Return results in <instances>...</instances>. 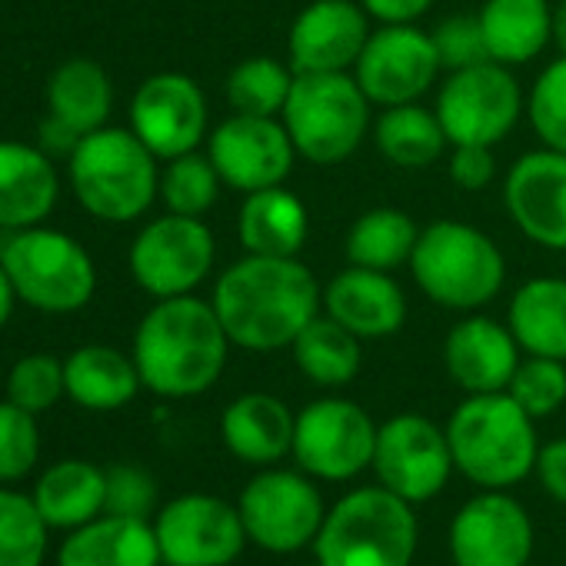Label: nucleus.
<instances>
[{"label": "nucleus", "mask_w": 566, "mask_h": 566, "mask_svg": "<svg viewBox=\"0 0 566 566\" xmlns=\"http://www.w3.org/2000/svg\"><path fill=\"white\" fill-rule=\"evenodd\" d=\"M34 503L48 526L57 530H77L107 503V473L84 460H64L54 463L34 486Z\"/></svg>", "instance_id": "cd10ccee"}, {"label": "nucleus", "mask_w": 566, "mask_h": 566, "mask_svg": "<svg viewBox=\"0 0 566 566\" xmlns=\"http://www.w3.org/2000/svg\"><path fill=\"white\" fill-rule=\"evenodd\" d=\"M430 38H433V44H437L440 67H447L450 74L493 61L490 51H486V38H483L480 14H476V18H467V14L447 18Z\"/></svg>", "instance_id": "79ce46f5"}, {"label": "nucleus", "mask_w": 566, "mask_h": 566, "mask_svg": "<svg viewBox=\"0 0 566 566\" xmlns=\"http://www.w3.org/2000/svg\"><path fill=\"white\" fill-rule=\"evenodd\" d=\"M243 530L273 553H291L321 533L324 506L317 490L297 473H260L240 496Z\"/></svg>", "instance_id": "dca6fc26"}, {"label": "nucleus", "mask_w": 566, "mask_h": 566, "mask_svg": "<svg viewBox=\"0 0 566 566\" xmlns=\"http://www.w3.org/2000/svg\"><path fill=\"white\" fill-rule=\"evenodd\" d=\"M360 4L380 24H413L430 11L433 0H360Z\"/></svg>", "instance_id": "a18cd8bd"}, {"label": "nucleus", "mask_w": 566, "mask_h": 566, "mask_svg": "<svg viewBox=\"0 0 566 566\" xmlns=\"http://www.w3.org/2000/svg\"><path fill=\"white\" fill-rule=\"evenodd\" d=\"M217 256L213 233L197 217H160L140 230L130 247V273L140 287L157 297H184L210 273Z\"/></svg>", "instance_id": "9d476101"}, {"label": "nucleus", "mask_w": 566, "mask_h": 566, "mask_svg": "<svg viewBox=\"0 0 566 566\" xmlns=\"http://www.w3.org/2000/svg\"><path fill=\"white\" fill-rule=\"evenodd\" d=\"M437 117L450 144H500L520 120L523 94L510 67L486 61L453 71L437 97Z\"/></svg>", "instance_id": "1a4fd4ad"}, {"label": "nucleus", "mask_w": 566, "mask_h": 566, "mask_svg": "<svg viewBox=\"0 0 566 566\" xmlns=\"http://www.w3.org/2000/svg\"><path fill=\"white\" fill-rule=\"evenodd\" d=\"M64 384L71 400L87 410H117L134 400L140 370L114 347H81L64 364Z\"/></svg>", "instance_id": "c756f323"}, {"label": "nucleus", "mask_w": 566, "mask_h": 566, "mask_svg": "<svg viewBox=\"0 0 566 566\" xmlns=\"http://www.w3.org/2000/svg\"><path fill=\"white\" fill-rule=\"evenodd\" d=\"M321 304V283L297 256L247 253L223 270L213 291V311L230 344L243 350L294 347Z\"/></svg>", "instance_id": "f257e3e1"}, {"label": "nucleus", "mask_w": 566, "mask_h": 566, "mask_svg": "<svg viewBox=\"0 0 566 566\" xmlns=\"http://www.w3.org/2000/svg\"><path fill=\"white\" fill-rule=\"evenodd\" d=\"M374 467L387 490L403 496L407 503L430 500L443 490L453 453L443 430H437L427 417L403 413L387 420L377 430Z\"/></svg>", "instance_id": "4468645a"}, {"label": "nucleus", "mask_w": 566, "mask_h": 566, "mask_svg": "<svg viewBox=\"0 0 566 566\" xmlns=\"http://www.w3.org/2000/svg\"><path fill=\"white\" fill-rule=\"evenodd\" d=\"M130 124L154 157L190 154L207 134L203 91L187 74H154L130 104Z\"/></svg>", "instance_id": "f3484780"}, {"label": "nucleus", "mask_w": 566, "mask_h": 566, "mask_svg": "<svg viewBox=\"0 0 566 566\" xmlns=\"http://www.w3.org/2000/svg\"><path fill=\"white\" fill-rule=\"evenodd\" d=\"M510 397L530 413L546 417L566 400V367L553 357H530L510 380Z\"/></svg>", "instance_id": "4c0bfd02"}, {"label": "nucleus", "mask_w": 566, "mask_h": 566, "mask_svg": "<svg viewBox=\"0 0 566 566\" xmlns=\"http://www.w3.org/2000/svg\"><path fill=\"white\" fill-rule=\"evenodd\" d=\"M154 533L170 566H227L243 549L247 530L223 500L190 493L164 506Z\"/></svg>", "instance_id": "2eb2a0df"}, {"label": "nucleus", "mask_w": 566, "mask_h": 566, "mask_svg": "<svg viewBox=\"0 0 566 566\" xmlns=\"http://www.w3.org/2000/svg\"><path fill=\"white\" fill-rule=\"evenodd\" d=\"M297 420L287 403L270 394H247L223 413V440L247 463H270L294 450Z\"/></svg>", "instance_id": "a878e982"}, {"label": "nucleus", "mask_w": 566, "mask_h": 566, "mask_svg": "<svg viewBox=\"0 0 566 566\" xmlns=\"http://www.w3.org/2000/svg\"><path fill=\"white\" fill-rule=\"evenodd\" d=\"M230 337L213 311L197 297H167L140 321L134 364L144 387L160 397H193L217 384Z\"/></svg>", "instance_id": "f03ea898"}, {"label": "nucleus", "mask_w": 566, "mask_h": 566, "mask_svg": "<svg viewBox=\"0 0 566 566\" xmlns=\"http://www.w3.org/2000/svg\"><path fill=\"white\" fill-rule=\"evenodd\" d=\"M217 187H220V174H217L213 160L200 157L193 150L174 157L160 180V193H164L170 213H180V217L207 213L217 200Z\"/></svg>", "instance_id": "e433bc0d"}, {"label": "nucleus", "mask_w": 566, "mask_h": 566, "mask_svg": "<svg viewBox=\"0 0 566 566\" xmlns=\"http://www.w3.org/2000/svg\"><path fill=\"white\" fill-rule=\"evenodd\" d=\"M480 24L490 57L503 67L533 61L553 38V11L546 0H486Z\"/></svg>", "instance_id": "c85d7f7f"}, {"label": "nucleus", "mask_w": 566, "mask_h": 566, "mask_svg": "<svg viewBox=\"0 0 566 566\" xmlns=\"http://www.w3.org/2000/svg\"><path fill=\"white\" fill-rule=\"evenodd\" d=\"M57 200V174L51 160L28 147L0 140V227L24 230L51 213Z\"/></svg>", "instance_id": "b1692460"}, {"label": "nucleus", "mask_w": 566, "mask_h": 566, "mask_svg": "<svg viewBox=\"0 0 566 566\" xmlns=\"http://www.w3.org/2000/svg\"><path fill=\"white\" fill-rule=\"evenodd\" d=\"M217 174L233 190L253 193L266 187H280L294 170L297 147L287 127L273 117L233 114L210 134V150Z\"/></svg>", "instance_id": "ddd939ff"}, {"label": "nucleus", "mask_w": 566, "mask_h": 566, "mask_svg": "<svg viewBox=\"0 0 566 566\" xmlns=\"http://www.w3.org/2000/svg\"><path fill=\"white\" fill-rule=\"evenodd\" d=\"M48 97H51V114L71 124L81 137L101 130L114 104L111 81L94 61H67L64 67H57Z\"/></svg>", "instance_id": "2f4dec72"}, {"label": "nucleus", "mask_w": 566, "mask_h": 566, "mask_svg": "<svg viewBox=\"0 0 566 566\" xmlns=\"http://www.w3.org/2000/svg\"><path fill=\"white\" fill-rule=\"evenodd\" d=\"M530 124L539 134L543 147L566 154V57L553 61L530 94Z\"/></svg>", "instance_id": "58836bf2"}, {"label": "nucleus", "mask_w": 566, "mask_h": 566, "mask_svg": "<svg viewBox=\"0 0 566 566\" xmlns=\"http://www.w3.org/2000/svg\"><path fill=\"white\" fill-rule=\"evenodd\" d=\"M327 314L364 337H390L407 321V297L400 283L387 270L370 266H350L337 273L324 291Z\"/></svg>", "instance_id": "412c9836"}, {"label": "nucleus", "mask_w": 566, "mask_h": 566, "mask_svg": "<svg viewBox=\"0 0 566 566\" xmlns=\"http://www.w3.org/2000/svg\"><path fill=\"white\" fill-rule=\"evenodd\" d=\"M437 71L440 54L430 34L413 24H384L380 31H370L354 77L370 104L397 107L423 97L437 81Z\"/></svg>", "instance_id": "9b49d317"}, {"label": "nucleus", "mask_w": 566, "mask_h": 566, "mask_svg": "<svg viewBox=\"0 0 566 566\" xmlns=\"http://www.w3.org/2000/svg\"><path fill=\"white\" fill-rule=\"evenodd\" d=\"M493 147L483 144H453L450 154V180L463 190H480L493 180Z\"/></svg>", "instance_id": "c03bdc74"}, {"label": "nucleus", "mask_w": 566, "mask_h": 566, "mask_svg": "<svg viewBox=\"0 0 566 566\" xmlns=\"http://www.w3.org/2000/svg\"><path fill=\"white\" fill-rule=\"evenodd\" d=\"M307 230L311 220L304 200L283 190V184L247 193L237 217L240 243L247 253L256 256H297L307 240Z\"/></svg>", "instance_id": "393cba45"}, {"label": "nucleus", "mask_w": 566, "mask_h": 566, "mask_svg": "<svg viewBox=\"0 0 566 566\" xmlns=\"http://www.w3.org/2000/svg\"><path fill=\"white\" fill-rule=\"evenodd\" d=\"M294 67H283L273 57H250L237 64L227 77V101L237 114L276 117L287 107L294 87Z\"/></svg>", "instance_id": "f704fd0d"}, {"label": "nucleus", "mask_w": 566, "mask_h": 566, "mask_svg": "<svg viewBox=\"0 0 566 566\" xmlns=\"http://www.w3.org/2000/svg\"><path fill=\"white\" fill-rule=\"evenodd\" d=\"M280 117L301 157L331 167L364 144L370 127V97L350 71L297 74Z\"/></svg>", "instance_id": "0eeeda50"}, {"label": "nucleus", "mask_w": 566, "mask_h": 566, "mask_svg": "<svg viewBox=\"0 0 566 566\" xmlns=\"http://www.w3.org/2000/svg\"><path fill=\"white\" fill-rule=\"evenodd\" d=\"M48 549V520L34 496L0 490V566H41Z\"/></svg>", "instance_id": "c9c22d12"}, {"label": "nucleus", "mask_w": 566, "mask_h": 566, "mask_svg": "<svg viewBox=\"0 0 566 566\" xmlns=\"http://www.w3.org/2000/svg\"><path fill=\"white\" fill-rule=\"evenodd\" d=\"M510 334L530 357L566 360V280H526L510 301Z\"/></svg>", "instance_id": "bb28decb"}, {"label": "nucleus", "mask_w": 566, "mask_h": 566, "mask_svg": "<svg viewBox=\"0 0 566 566\" xmlns=\"http://www.w3.org/2000/svg\"><path fill=\"white\" fill-rule=\"evenodd\" d=\"M160 559L157 533L144 520L111 513L77 526L57 553V566H157Z\"/></svg>", "instance_id": "5701e85b"}, {"label": "nucleus", "mask_w": 566, "mask_h": 566, "mask_svg": "<svg viewBox=\"0 0 566 566\" xmlns=\"http://www.w3.org/2000/svg\"><path fill=\"white\" fill-rule=\"evenodd\" d=\"M367 18L350 0H314L297 14L287 38L294 74H347L357 67L370 41Z\"/></svg>", "instance_id": "a211bd4d"}, {"label": "nucleus", "mask_w": 566, "mask_h": 566, "mask_svg": "<svg viewBox=\"0 0 566 566\" xmlns=\"http://www.w3.org/2000/svg\"><path fill=\"white\" fill-rule=\"evenodd\" d=\"M0 263L11 273L18 297L48 314L81 311L97 287V270L87 250L61 230H14L0 247Z\"/></svg>", "instance_id": "6e6552de"}, {"label": "nucleus", "mask_w": 566, "mask_h": 566, "mask_svg": "<svg viewBox=\"0 0 566 566\" xmlns=\"http://www.w3.org/2000/svg\"><path fill=\"white\" fill-rule=\"evenodd\" d=\"M294 360L314 384L344 387L360 370V337L331 314H317L294 340Z\"/></svg>", "instance_id": "473e14b6"}, {"label": "nucleus", "mask_w": 566, "mask_h": 566, "mask_svg": "<svg viewBox=\"0 0 566 566\" xmlns=\"http://www.w3.org/2000/svg\"><path fill=\"white\" fill-rule=\"evenodd\" d=\"M417 223L410 213L397 207H374L357 217V223L347 233V256L354 266L370 270H394L400 263H410L417 247Z\"/></svg>", "instance_id": "72a5a7b5"}, {"label": "nucleus", "mask_w": 566, "mask_h": 566, "mask_svg": "<svg viewBox=\"0 0 566 566\" xmlns=\"http://www.w3.org/2000/svg\"><path fill=\"white\" fill-rule=\"evenodd\" d=\"M157 157L134 130L101 127L81 137L71 154L77 200L101 220L124 223L140 217L157 193Z\"/></svg>", "instance_id": "39448f33"}, {"label": "nucleus", "mask_w": 566, "mask_h": 566, "mask_svg": "<svg viewBox=\"0 0 566 566\" xmlns=\"http://www.w3.org/2000/svg\"><path fill=\"white\" fill-rule=\"evenodd\" d=\"M413 546L410 503L387 486L344 496L317 533L321 566H407Z\"/></svg>", "instance_id": "423d86ee"}, {"label": "nucleus", "mask_w": 566, "mask_h": 566, "mask_svg": "<svg viewBox=\"0 0 566 566\" xmlns=\"http://www.w3.org/2000/svg\"><path fill=\"white\" fill-rule=\"evenodd\" d=\"M41 453V433L31 410L0 403V480H21L34 470Z\"/></svg>", "instance_id": "ea45409f"}, {"label": "nucleus", "mask_w": 566, "mask_h": 566, "mask_svg": "<svg viewBox=\"0 0 566 566\" xmlns=\"http://www.w3.org/2000/svg\"><path fill=\"white\" fill-rule=\"evenodd\" d=\"M559 54L566 57V0H559V4L553 8V38H549Z\"/></svg>", "instance_id": "8fccbe9b"}, {"label": "nucleus", "mask_w": 566, "mask_h": 566, "mask_svg": "<svg viewBox=\"0 0 566 566\" xmlns=\"http://www.w3.org/2000/svg\"><path fill=\"white\" fill-rule=\"evenodd\" d=\"M457 566H526L533 530L520 503L500 493L470 500L450 530Z\"/></svg>", "instance_id": "aec40b11"}, {"label": "nucleus", "mask_w": 566, "mask_h": 566, "mask_svg": "<svg viewBox=\"0 0 566 566\" xmlns=\"http://www.w3.org/2000/svg\"><path fill=\"white\" fill-rule=\"evenodd\" d=\"M8 394H11V403L31 410V413H41V410H51L61 394H67V384H64V364L48 357V354H34V357H24L14 370H11V380H8Z\"/></svg>", "instance_id": "a19ab883"}, {"label": "nucleus", "mask_w": 566, "mask_h": 566, "mask_svg": "<svg viewBox=\"0 0 566 566\" xmlns=\"http://www.w3.org/2000/svg\"><path fill=\"white\" fill-rule=\"evenodd\" d=\"M410 266L420 291L447 311H476L490 304L506 276L500 247L483 230L457 220H437L420 230Z\"/></svg>", "instance_id": "20e7f679"}, {"label": "nucleus", "mask_w": 566, "mask_h": 566, "mask_svg": "<svg viewBox=\"0 0 566 566\" xmlns=\"http://www.w3.org/2000/svg\"><path fill=\"white\" fill-rule=\"evenodd\" d=\"M41 144H44L48 150H54V154H74L77 144H81V134H77L71 124H64L61 117L51 114V117L41 124Z\"/></svg>", "instance_id": "de8ad7c7"}, {"label": "nucleus", "mask_w": 566, "mask_h": 566, "mask_svg": "<svg viewBox=\"0 0 566 566\" xmlns=\"http://www.w3.org/2000/svg\"><path fill=\"white\" fill-rule=\"evenodd\" d=\"M453 463L480 486H510L536 463L533 417L510 394H473L447 427Z\"/></svg>", "instance_id": "7ed1b4c3"}, {"label": "nucleus", "mask_w": 566, "mask_h": 566, "mask_svg": "<svg viewBox=\"0 0 566 566\" xmlns=\"http://www.w3.org/2000/svg\"><path fill=\"white\" fill-rule=\"evenodd\" d=\"M447 144L450 140H447V130H443L437 111H427L417 101L387 107L377 120V147L397 167L420 170V167L440 160Z\"/></svg>", "instance_id": "7c9ffc66"}, {"label": "nucleus", "mask_w": 566, "mask_h": 566, "mask_svg": "<svg viewBox=\"0 0 566 566\" xmlns=\"http://www.w3.org/2000/svg\"><path fill=\"white\" fill-rule=\"evenodd\" d=\"M377 427L350 400H317L297 417V463L324 480H350L374 463Z\"/></svg>", "instance_id": "f8f14e48"}, {"label": "nucleus", "mask_w": 566, "mask_h": 566, "mask_svg": "<svg viewBox=\"0 0 566 566\" xmlns=\"http://www.w3.org/2000/svg\"><path fill=\"white\" fill-rule=\"evenodd\" d=\"M536 467H539V480L543 486L566 503V440H553L549 447H543L536 453Z\"/></svg>", "instance_id": "49530a36"}, {"label": "nucleus", "mask_w": 566, "mask_h": 566, "mask_svg": "<svg viewBox=\"0 0 566 566\" xmlns=\"http://www.w3.org/2000/svg\"><path fill=\"white\" fill-rule=\"evenodd\" d=\"M157 486L140 467H111L107 470V503L104 510L111 516H130V520H147L154 506Z\"/></svg>", "instance_id": "37998d69"}, {"label": "nucleus", "mask_w": 566, "mask_h": 566, "mask_svg": "<svg viewBox=\"0 0 566 566\" xmlns=\"http://www.w3.org/2000/svg\"><path fill=\"white\" fill-rule=\"evenodd\" d=\"M513 223L546 250H566V154L543 147L523 154L503 187Z\"/></svg>", "instance_id": "6ab92c4d"}, {"label": "nucleus", "mask_w": 566, "mask_h": 566, "mask_svg": "<svg viewBox=\"0 0 566 566\" xmlns=\"http://www.w3.org/2000/svg\"><path fill=\"white\" fill-rule=\"evenodd\" d=\"M443 360L450 377L470 394H500L520 367V344L510 327L490 317H467L447 334Z\"/></svg>", "instance_id": "4be33fe9"}, {"label": "nucleus", "mask_w": 566, "mask_h": 566, "mask_svg": "<svg viewBox=\"0 0 566 566\" xmlns=\"http://www.w3.org/2000/svg\"><path fill=\"white\" fill-rule=\"evenodd\" d=\"M14 297H18V291H14V280H11V273L4 270V263H0V327H4V324L11 321Z\"/></svg>", "instance_id": "09e8293b"}]
</instances>
